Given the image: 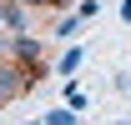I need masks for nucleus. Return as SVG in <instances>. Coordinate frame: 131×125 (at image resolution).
Returning a JSON list of instances; mask_svg holds the SVG:
<instances>
[{
    "mask_svg": "<svg viewBox=\"0 0 131 125\" xmlns=\"http://www.w3.org/2000/svg\"><path fill=\"white\" fill-rule=\"evenodd\" d=\"M10 60H20V70L30 80L46 75V65H40V40H30V35H10Z\"/></svg>",
    "mask_w": 131,
    "mask_h": 125,
    "instance_id": "f257e3e1",
    "label": "nucleus"
},
{
    "mask_svg": "<svg viewBox=\"0 0 131 125\" xmlns=\"http://www.w3.org/2000/svg\"><path fill=\"white\" fill-rule=\"evenodd\" d=\"M35 80L25 75V70H15V65H5V70H0V105H5V100H20V95L30 90Z\"/></svg>",
    "mask_w": 131,
    "mask_h": 125,
    "instance_id": "f03ea898",
    "label": "nucleus"
},
{
    "mask_svg": "<svg viewBox=\"0 0 131 125\" xmlns=\"http://www.w3.org/2000/svg\"><path fill=\"white\" fill-rule=\"evenodd\" d=\"M0 25L5 30H25V5L20 0H0Z\"/></svg>",
    "mask_w": 131,
    "mask_h": 125,
    "instance_id": "7ed1b4c3",
    "label": "nucleus"
},
{
    "mask_svg": "<svg viewBox=\"0 0 131 125\" xmlns=\"http://www.w3.org/2000/svg\"><path fill=\"white\" fill-rule=\"evenodd\" d=\"M81 60H86V50H81V45H71L61 60H56V75H66V80H71L76 70H81Z\"/></svg>",
    "mask_w": 131,
    "mask_h": 125,
    "instance_id": "20e7f679",
    "label": "nucleus"
},
{
    "mask_svg": "<svg viewBox=\"0 0 131 125\" xmlns=\"http://www.w3.org/2000/svg\"><path fill=\"white\" fill-rule=\"evenodd\" d=\"M56 40H76V35H81V15H66V20H56Z\"/></svg>",
    "mask_w": 131,
    "mask_h": 125,
    "instance_id": "39448f33",
    "label": "nucleus"
},
{
    "mask_svg": "<svg viewBox=\"0 0 131 125\" xmlns=\"http://www.w3.org/2000/svg\"><path fill=\"white\" fill-rule=\"evenodd\" d=\"M66 105H71V110H86L91 100H86V90H81V85H66Z\"/></svg>",
    "mask_w": 131,
    "mask_h": 125,
    "instance_id": "423d86ee",
    "label": "nucleus"
},
{
    "mask_svg": "<svg viewBox=\"0 0 131 125\" xmlns=\"http://www.w3.org/2000/svg\"><path fill=\"white\" fill-rule=\"evenodd\" d=\"M46 125H76V110H50Z\"/></svg>",
    "mask_w": 131,
    "mask_h": 125,
    "instance_id": "0eeeda50",
    "label": "nucleus"
},
{
    "mask_svg": "<svg viewBox=\"0 0 131 125\" xmlns=\"http://www.w3.org/2000/svg\"><path fill=\"white\" fill-rule=\"evenodd\" d=\"M96 10H101V0H81V5H76V15H81V20H96Z\"/></svg>",
    "mask_w": 131,
    "mask_h": 125,
    "instance_id": "6e6552de",
    "label": "nucleus"
},
{
    "mask_svg": "<svg viewBox=\"0 0 131 125\" xmlns=\"http://www.w3.org/2000/svg\"><path fill=\"white\" fill-rule=\"evenodd\" d=\"M121 20H126V25H131V0H121Z\"/></svg>",
    "mask_w": 131,
    "mask_h": 125,
    "instance_id": "1a4fd4ad",
    "label": "nucleus"
},
{
    "mask_svg": "<svg viewBox=\"0 0 131 125\" xmlns=\"http://www.w3.org/2000/svg\"><path fill=\"white\" fill-rule=\"evenodd\" d=\"M20 5H56V0H20Z\"/></svg>",
    "mask_w": 131,
    "mask_h": 125,
    "instance_id": "9d476101",
    "label": "nucleus"
},
{
    "mask_svg": "<svg viewBox=\"0 0 131 125\" xmlns=\"http://www.w3.org/2000/svg\"><path fill=\"white\" fill-rule=\"evenodd\" d=\"M0 55H10V40H0Z\"/></svg>",
    "mask_w": 131,
    "mask_h": 125,
    "instance_id": "9b49d317",
    "label": "nucleus"
},
{
    "mask_svg": "<svg viewBox=\"0 0 131 125\" xmlns=\"http://www.w3.org/2000/svg\"><path fill=\"white\" fill-rule=\"evenodd\" d=\"M126 85H131V80H126Z\"/></svg>",
    "mask_w": 131,
    "mask_h": 125,
    "instance_id": "f8f14e48",
    "label": "nucleus"
},
{
    "mask_svg": "<svg viewBox=\"0 0 131 125\" xmlns=\"http://www.w3.org/2000/svg\"><path fill=\"white\" fill-rule=\"evenodd\" d=\"M126 125H131V120H126Z\"/></svg>",
    "mask_w": 131,
    "mask_h": 125,
    "instance_id": "ddd939ff",
    "label": "nucleus"
}]
</instances>
